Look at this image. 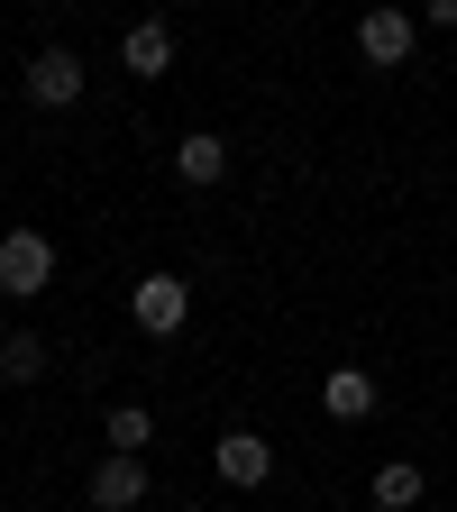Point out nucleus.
Instances as JSON below:
<instances>
[{
    "label": "nucleus",
    "mask_w": 457,
    "mask_h": 512,
    "mask_svg": "<svg viewBox=\"0 0 457 512\" xmlns=\"http://www.w3.org/2000/svg\"><path fill=\"white\" fill-rule=\"evenodd\" d=\"M119 64H128L138 83H156L165 64H174V28H165V19H138V28H128V46H119Z\"/></svg>",
    "instance_id": "obj_8"
},
{
    "label": "nucleus",
    "mask_w": 457,
    "mask_h": 512,
    "mask_svg": "<svg viewBox=\"0 0 457 512\" xmlns=\"http://www.w3.org/2000/svg\"><path fill=\"white\" fill-rule=\"evenodd\" d=\"M55 284V238L46 229H10V238H0V293H46Z\"/></svg>",
    "instance_id": "obj_1"
},
{
    "label": "nucleus",
    "mask_w": 457,
    "mask_h": 512,
    "mask_svg": "<svg viewBox=\"0 0 457 512\" xmlns=\"http://www.w3.org/2000/svg\"><path fill=\"white\" fill-rule=\"evenodd\" d=\"M0 375H10V384H37L46 375V339L37 330H10V339H0Z\"/></svg>",
    "instance_id": "obj_11"
},
{
    "label": "nucleus",
    "mask_w": 457,
    "mask_h": 512,
    "mask_svg": "<svg viewBox=\"0 0 457 512\" xmlns=\"http://www.w3.org/2000/svg\"><path fill=\"white\" fill-rule=\"evenodd\" d=\"M147 503V458H101L92 467V512H138Z\"/></svg>",
    "instance_id": "obj_7"
},
{
    "label": "nucleus",
    "mask_w": 457,
    "mask_h": 512,
    "mask_svg": "<svg viewBox=\"0 0 457 512\" xmlns=\"http://www.w3.org/2000/svg\"><path fill=\"white\" fill-rule=\"evenodd\" d=\"M0 339H10V330H0Z\"/></svg>",
    "instance_id": "obj_13"
},
{
    "label": "nucleus",
    "mask_w": 457,
    "mask_h": 512,
    "mask_svg": "<svg viewBox=\"0 0 457 512\" xmlns=\"http://www.w3.org/2000/svg\"><path fill=\"white\" fill-rule=\"evenodd\" d=\"M147 439H156V412H147V403H119V412H110V458H138Z\"/></svg>",
    "instance_id": "obj_12"
},
{
    "label": "nucleus",
    "mask_w": 457,
    "mask_h": 512,
    "mask_svg": "<svg viewBox=\"0 0 457 512\" xmlns=\"http://www.w3.org/2000/svg\"><path fill=\"white\" fill-rule=\"evenodd\" d=\"M412 37H421L412 10H366V19H357V55H366V64H403Z\"/></svg>",
    "instance_id": "obj_4"
},
{
    "label": "nucleus",
    "mask_w": 457,
    "mask_h": 512,
    "mask_svg": "<svg viewBox=\"0 0 457 512\" xmlns=\"http://www.w3.org/2000/svg\"><path fill=\"white\" fill-rule=\"evenodd\" d=\"M211 467H220L229 485H266V476H275V439H256V430H220Z\"/></svg>",
    "instance_id": "obj_5"
},
{
    "label": "nucleus",
    "mask_w": 457,
    "mask_h": 512,
    "mask_svg": "<svg viewBox=\"0 0 457 512\" xmlns=\"http://www.w3.org/2000/svg\"><path fill=\"white\" fill-rule=\"evenodd\" d=\"M421 494H430V485H421V467H412V458H394V467H375V503H384V512H412Z\"/></svg>",
    "instance_id": "obj_10"
},
{
    "label": "nucleus",
    "mask_w": 457,
    "mask_h": 512,
    "mask_svg": "<svg viewBox=\"0 0 457 512\" xmlns=\"http://www.w3.org/2000/svg\"><path fill=\"white\" fill-rule=\"evenodd\" d=\"M174 174H183V183H220V174H229V138H211V128H202V138H183V147H174Z\"/></svg>",
    "instance_id": "obj_9"
},
{
    "label": "nucleus",
    "mask_w": 457,
    "mask_h": 512,
    "mask_svg": "<svg viewBox=\"0 0 457 512\" xmlns=\"http://www.w3.org/2000/svg\"><path fill=\"white\" fill-rule=\"evenodd\" d=\"M375 375L366 366H330V375H320V412H330V421H375Z\"/></svg>",
    "instance_id": "obj_6"
},
{
    "label": "nucleus",
    "mask_w": 457,
    "mask_h": 512,
    "mask_svg": "<svg viewBox=\"0 0 457 512\" xmlns=\"http://www.w3.org/2000/svg\"><path fill=\"white\" fill-rule=\"evenodd\" d=\"M83 83H92V74H83V55H74V46H37V55H28V101H37V110L83 101Z\"/></svg>",
    "instance_id": "obj_3"
},
{
    "label": "nucleus",
    "mask_w": 457,
    "mask_h": 512,
    "mask_svg": "<svg viewBox=\"0 0 457 512\" xmlns=\"http://www.w3.org/2000/svg\"><path fill=\"white\" fill-rule=\"evenodd\" d=\"M128 311H138L147 339H174L192 320V293H183V275H138V284H128Z\"/></svg>",
    "instance_id": "obj_2"
}]
</instances>
